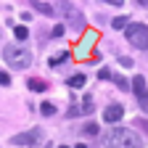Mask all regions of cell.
Returning a JSON list of instances; mask_svg holds the SVG:
<instances>
[{"label": "cell", "instance_id": "cell-1", "mask_svg": "<svg viewBox=\"0 0 148 148\" xmlns=\"http://www.w3.org/2000/svg\"><path fill=\"white\" fill-rule=\"evenodd\" d=\"M106 148H143V140L127 127H116L103 138Z\"/></svg>", "mask_w": 148, "mask_h": 148}, {"label": "cell", "instance_id": "cell-2", "mask_svg": "<svg viewBox=\"0 0 148 148\" xmlns=\"http://www.w3.org/2000/svg\"><path fill=\"white\" fill-rule=\"evenodd\" d=\"M3 58H5V64L13 66V69H27V66L32 64L29 50H27V48H18V45H5Z\"/></svg>", "mask_w": 148, "mask_h": 148}, {"label": "cell", "instance_id": "cell-3", "mask_svg": "<svg viewBox=\"0 0 148 148\" xmlns=\"http://www.w3.org/2000/svg\"><path fill=\"white\" fill-rule=\"evenodd\" d=\"M124 37H127V42H132L135 48L140 50H148V27L145 24H127L124 27Z\"/></svg>", "mask_w": 148, "mask_h": 148}, {"label": "cell", "instance_id": "cell-4", "mask_svg": "<svg viewBox=\"0 0 148 148\" xmlns=\"http://www.w3.org/2000/svg\"><path fill=\"white\" fill-rule=\"evenodd\" d=\"M61 13L71 21V27H74V29H85V18L77 13V8H74L71 3H61Z\"/></svg>", "mask_w": 148, "mask_h": 148}, {"label": "cell", "instance_id": "cell-5", "mask_svg": "<svg viewBox=\"0 0 148 148\" xmlns=\"http://www.w3.org/2000/svg\"><path fill=\"white\" fill-rule=\"evenodd\" d=\"M132 90H135V98L140 101V106H148V87H145V77L143 74H135Z\"/></svg>", "mask_w": 148, "mask_h": 148}, {"label": "cell", "instance_id": "cell-6", "mask_svg": "<svg viewBox=\"0 0 148 148\" xmlns=\"http://www.w3.org/2000/svg\"><path fill=\"white\" fill-rule=\"evenodd\" d=\"M37 140H40V130H29V132H18V135H13L11 138V143L13 145H34Z\"/></svg>", "mask_w": 148, "mask_h": 148}, {"label": "cell", "instance_id": "cell-7", "mask_svg": "<svg viewBox=\"0 0 148 148\" xmlns=\"http://www.w3.org/2000/svg\"><path fill=\"white\" fill-rule=\"evenodd\" d=\"M124 116V108L119 106V103H111V106H106V111H103V119L106 122H119Z\"/></svg>", "mask_w": 148, "mask_h": 148}, {"label": "cell", "instance_id": "cell-8", "mask_svg": "<svg viewBox=\"0 0 148 148\" xmlns=\"http://www.w3.org/2000/svg\"><path fill=\"white\" fill-rule=\"evenodd\" d=\"M32 5H34L37 11H42L45 16H56V11H53V8H50L48 3H40V0H32Z\"/></svg>", "mask_w": 148, "mask_h": 148}, {"label": "cell", "instance_id": "cell-9", "mask_svg": "<svg viewBox=\"0 0 148 148\" xmlns=\"http://www.w3.org/2000/svg\"><path fill=\"white\" fill-rule=\"evenodd\" d=\"M45 87H48V85H45L42 79H37V77L29 79V90H34V92H45Z\"/></svg>", "mask_w": 148, "mask_h": 148}, {"label": "cell", "instance_id": "cell-10", "mask_svg": "<svg viewBox=\"0 0 148 148\" xmlns=\"http://www.w3.org/2000/svg\"><path fill=\"white\" fill-rule=\"evenodd\" d=\"M13 34H16V40H21V42H24V40H27V37H29V29H27L24 24H18V27L13 29Z\"/></svg>", "mask_w": 148, "mask_h": 148}, {"label": "cell", "instance_id": "cell-11", "mask_svg": "<svg viewBox=\"0 0 148 148\" xmlns=\"http://www.w3.org/2000/svg\"><path fill=\"white\" fill-rule=\"evenodd\" d=\"M69 87H85V74H74V77H69Z\"/></svg>", "mask_w": 148, "mask_h": 148}, {"label": "cell", "instance_id": "cell-12", "mask_svg": "<svg viewBox=\"0 0 148 148\" xmlns=\"http://www.w3.org/2000/svg\"><path fill=\"white\" fill-rule=\"evenodd\" d=\"M40 111H42V114H45V116H53V114H56V106L45 101V103H40Z\"/></svg>", "mask_w": 148, "mask_h": 148}, {"label": "cell", "instance_id": "cell-13", "mask_svg": "<svg viewBox=\"0 0 148 148\" xmlns=\"http://www.w3.org/2000/svg\"><path fill=\"white\" fill-rule=\"evenodd\" d=\"M85 135H90V138L98 135V124H95V122H87V124H85Z\"/></svg>", "mask_w": 148, "mask_h": 148}, {"label": "cell", "instance_id": "cell-14", "mask_svg": "<svg viewBox=\"0 0 148 148\" xmlns=\"http://www.w3.org/2000/svg\"><path fill=\"white\" fill-rule=\"evenodd\" d=\"M66 58H69V53L64 50L61 56H53V58H50V66H58V64H61V61H66Z\"/></svg>", "mask_w": 148, "mask_h": 148}, {"label": "cell", "instance_id": "cell-15", "mask_svg": "<svg viewBox=\"0 0 148 148\" xmlns=\"http://www.w3.org/2000/svg\"><path fill=\"white\" fill-rule=\"evenodd\" d=\"M111 24H114L116 29H124V27H127V16H116L114 21H111Z\"/></svg>", "mask_w": 148, "mask_h": 148}, {"label": "cell", "instance_id": "cell-16", "mask_svg": "<svg viewBox=\"0 0 148 148\" xmlns=\"http://www.w3.org/2000/svg\"><path fill=\"white\" fill-rule=\"evenodd\" d=\"M64 32H66V27H64V24H56L50 34H53V37H64Z\"/></svg>", "mask_w": 148, "mask_h": 148}, {"label": "cell", "instance_id": "cell-17", "mask_svg": "<svg viewBox=\"0 0 148 148\" xmlns=\"http://www.w3.org/2000/svg\"><path fill=\"white\" fill-rule=\"evenodd\" d=\"M111 77H114V74H111L108 69H101V71H98V79H103V82H106V79H111Z\"/></svg>", "mask_w": 148, "mask_h": 148}, {"label": "cell", "instance_id": "cell-18", "mask_svg": "<svg viewBox=\"0 0 148 148\" xmlns=\"http://www.w3.org/2000/svg\"><path fill=\"white\" fill-rule=\"evenodd\" d=\"M0 85H3V87H5V85H11V77H8L5 71H0Z\"/></svg>", "mask_w": 148, "mask_h": 148}, {"label": "cell", "instance_id": "cell-19", "mask_svg": "<svg viewBox=\"0 0 148 148\" xmlns=\"http://www.w3.org/2000/svg\"><path fill=\"white\" fill-rule=\"evenodd\" d=\"M119 64H122V66H127V69H130V66H132V58H127V56H122V58H119Z\"/></svg>", "mask_w": 148, "mask_h": 148}, {"label": "cell", "instance_id": "cell-20", "mask_svg": "<svg viewBox=\"0 0 148 148\" xmlns=\"http://www.w3.org/2000/svg\"><path fill=\"white\" fill-rule=\"evenodd\" d=\"M82 108H85V111H87V114H90V111H92V101H90V98H85V103H82Z\"/></svg>", "mask_w": 148, "mask_h": 148}, {"label": "cell", "instance_id": "cell-21", "mask_svg": "<svg viewBox=\"0 0 148 148\" xmlns=\"http://www.w3.org/2000/svg\"><path fill=\"white\" fill-rule=\"evenodd\" d=\"M138 127H140V130H145V132H148V122H145V119H138Z\"/></svg>", "mask_w": 148, "mask_h": 148}, {"label": "cell", "instance_id": "cell-22", "mask_svg": "<svg viewBox=\"0 0 148 148\" xmlns=\"http://www.w3.org/2000/svg\"><path fill=\"white\" fill-rule=\"evenodd\" d=\"M116 85H119L122 90H127V79H122V77H116Z\"/></svg>", "mask_w": 148, "mask_h": 148}, {"label": "cell", "instance_id": "cell-23", "mask_svg": "<svg viewBox=\"0 0 148 148\" xmlns=\"http://www.w3.org/2000/svg\"><path fill=\"white\" fill-rule=\"evenodd\" d=\"M106 3H111V5H122L124 0H106Z\"/></svg>", "mask_w": 148, "mask_h": 148}, {"label": "cell", "instance_id": "cell-24", "mask_svg": "<svg viewBox=\"0 0 148 148\" xmlns=\"http://www.w3.org/2000/svg\"><path fill=\"white\" fill-rule=\"evenodd\" d=\"M138 3H140V5H148V0H138Z\"/></svg>", "mask_w": 148, "mask_h": 148}, {"label": "cell", "instance_id": "cell-25", "mask_svg": "<svg viewBox=\"0 0 148 148\" xmlns=\"http://www.w3.org/2000/svg\"><path fill=\"white\" fill-rule=\"evenodd\" d=\"M77 148H87V145H85V143H79V145H77Z\"/></svg>", "mask_w": 148, "mask_h": 148}, {"label": "cell", "instance_id": "cell-26", "mask_svg": "<svg viewBox=\"0 0 148 148\" xmlns=\"http://www.w3.org/2000/svg\"><path fill=\"white\" fill-rule=\"evenodd\" d=\"M61 148H69V145H61Z\"/></svg>", "mask_w": 148, "mask_h": 148}]
</instances>
